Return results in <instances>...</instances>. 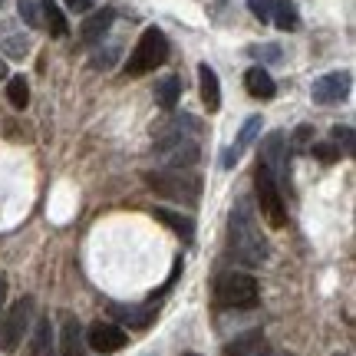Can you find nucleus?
<instances>
[{"label": "nucleus", "mask_w": 356, "mask_h": 356, "mask_svg": "<svg viewBox=\"0 0 356 356\" xmlns=\"http://www.w3.org/2000/svg\"><path fill=\"white\" fill-rule=\"evenodd\" d=\"M333 139H337L346 152L353 155V129H350V126H337V129H333Z\"/></svg>", "instance_id": "obj_29"}, {"label": "nucleus", "mask_w": 356, "mask_h": 356, "mask_svg": "<svg viewBox=\"0 0 356 356\" xmlns=\"http://www.w3.org/2000/svg\"><path fill=\"white\" fill-rule=\"evenodd\" d=\"M284 132H270L264 139V145H261V162L257 165H264L270 175H274V181H287V149H284Z\"/></svg>", "instance_id": "obj_9"}, {"label": "nucleus", "mask_w": 356, "mask_h": 356, "mask_svg": "<svg viewBox=\"0 0 356 356\" xmlns=\"http://www.w3.org/2000/svg\"><path fill=\"white\" fill-rule=\"evenodd\" d=\"M10 73H7V63H3V56H0V79H7Z\"/></svg>", "instance_id": "obj_34"}, {"label": "nucleus", "mask_w": 356, "mask_h": 356, "mask_svg": "<svg viewBox=\"0 0 356 356\" xmlns=\"http://www.w3.org/2000/svg\"><path fill=\"white\" fill-rule=\"evenodd\" d=\"M270 7H274V0H248V10L254 13L261 24H267V20H270Z\"/></svg>", "instance_id": "obj_28"}, {"label": "nucleus", "mask_w": 356, "mask_h": 356, "mask_svg": "<svg viewBox=\"0 0 356 356\" xmlns=\"http://www.w3.org/2000/svg\"><path fill=\"white\" fill-rule=\"evenodd\" d=\"M152 215H155V221H162V225H168L175 234H181V241H191V238H195V221H191L188 215H178L172 208H152Z\"/></svg>", "instance_id": "obj_18"}, {"label": "nucleus", "mask_w": 356, "mask_h": 356, "mask_svg": "<svg viewBox=\"0 0 356 356\" xmlns=\"http://www.w3.org/2000/svg\"><path fill=\"white\" fill-rule=\"evenodd\" d=\"M60 356H86L83 343V327L73 314H63V330H60Z\"/></svg>", "instance_id": "obj_13"}, {"label": "nucleus", "mask_w": 356, "mask_h": 356, "mask_svg": "<svg viewBox=\"0 0 356 356\" xmlns=\"http://www.w3.org/2000/svg\"><path fill=\"white\" fill-rule=\"evenodd\" d=\"M66 7L76 10V13H89L92 10V0H66Z\"/></svg>", "instance_id": "obj_31"}, {"label": "nucleus", "mask_w": 356, "mask_h": 356, "mask_svg": "<svg viewBox=\"0 0 356 356\" xmlns=\"http://www.w3.org/2000/svg\"><path fill=\"white\" fill-rule=\"evenodd\" d=\"M178 96H181V79L178 76H165L155 83V102H159L165 113H172L178 106Z\"/></svg>", "instance_id": "obj_20"}, {"label": "nucleus", "mask_w": 356, "mask_h": 356, "mask_svg": "<svg viewBox=\"0 0 356 356\" xmlns=\"http://www.w3.org/2000/svg\"><path fill=\"white\" fill-rule=\"evenodd\" d=\"M310 139H314V126H297L291 136L293 152H307V149H310Z\"/></svg>", "instance_id": "obj_26"}, {"label": "nucleus", "mask_w": 356, "mask_h": 356, "mask_svg": "<svg viewBox=\"0 0 356 356\" xmlns=\"http://www.w3.org/2000/svg\"><path fill=\"white\" fill-rule=\"evenodd\" d=\"M270 20L277 24V30H297L300 26V17H297V7H293L291 0H274V7H270Z\"/></svg>", "instance_id": "obj_21"}, {"label": "nucleus", "mask_w": 356, "mask_h": 356, "mask_svg": "<svg viewBox=\"0 0 356 356\" xmlns=\"http://www.w3.org/2000/svg\"><path fill=\"white\" fill-rule=\"evenodd\" d=\"M254 191H257V204H261V215L270 228H284L287 225V204L280 195V185L274 181V175L264 165H257L254 175Z\"/></svg>", "instance_id": "obj_5"}, {"label": "nucleus", "mask_w": 356, "mask_h": 356, "mask_svg": "<svg viewBox=\"0 0 356 356\" xmlns=\"http://www.w3.org/2000/svg\"><path fill=\"white\" fill-rule=\"evenodd\" d=\"M244 89H248V96H254V99H274V79L267 73L264 66H251L248 73H244Z\"/></svg>", "instance_id": "obj_15"}, {"label": "nucleus", "mask_w": 356, "mask_h": 356, "mask_svg": "<svg viewBox=\"0 0 356 356\" xmlns=\"http://www.w3.org/2000/svg\"><path fill=\"white\" fill-rule=\"evenodd\" d=\"M30 320H33V297H20L0 317V350L3 353H17V346L24 343V333L30 330Z\"/></svg>", "instance_id": "obj_6"}, {"label": "nucleus", "mask_w": 356, "mask_h": 356, "mask_svg": "<svg viewBox=\"0 0 356 356\" xmlns=\"http://www.w3.org/2000/svg\"><path fill=\"white\" fill-rule=\"evenodd\" d=\"M113 317L119 320V323H126V327H132V330H142V327H149L155 320V307H113Z\"/></svg>", "instance_id": "obj_19"}, {"label": "nucleus", "mask_w": 356, "mask_h": 356, "mask_svg": "<svg viewBox=\"0 0 356 356\" xmlns=\"http://www.w3.org/2000/svg\"><path fill=\"white\" fill-rule=\"evenodd\" d=\"M307 152H314V155H317V159H320V162H327V165L340 159V149H337L333 142H320V145H310Z\"/></svg>", "instance_id": "obj_27"}, {"label": "nucleus", "mask_w": 356, "mask_h": 356, "mask_svg": "<svg viewBox=\"0 0 356 356\" xmlns=\"http://www.w3.org/2000/svg\"><path fill=\"white\" fill-rule=\"evenodd\" d=\"M86 343H89V350L109 356V353H119V350L129 343V333L122 330V327H115V323H102V320H96L86 333Z\"/></svg>", "instance_id": "obj_8"}, {"label": "nucleus", "mask_w": 356, "mask_h": 356, "mask_svg": "<svg viewBox=\"0 0 356 356\" xmlns=\"http://www.w3.org/2000/svg\"><path fill=\"white\" fill-rule=\"evenodd\" d=\"M264 356H293V353H270V350H267V353Z\"/></svg>", "instance_id": "obj_35"}, {"label": "nucleus", "mask_w": 356, "mask_h": 356, "mask_svg": "<svg viewBox=\"0 0 356 356\" xmlns=\"http://www.w3.org/2000/svg\"><path fill=\"white\" fill-rule=\"evenodd\" d=\"M3 53H7V56H13V60H24L26 53H30V43H26V37L7 33V37H3Z\"/></svg>", "instance_id": "obj_25"}, {"label": "nucleus", "mask_w": 356, "mask_h": 356, "mask_svg": "<svg viewBox=\"0 0 356 356\" xmlns=\"http://www.w3.org/2000/svg\"><path fill=\"white\" fill-rule=\"evenodd\" d=\"M115 56H119V50H106V53H99V56H96V60H92V66H96V70H109V66L115 63Z\"/></svg>", "instance_id": "obj_30"}, {"label": "nucleus", "mask_w": 356, "mask_h": 356, "mask_svg": "<svg viewBox=\"0 0 356 356\" xmlns=\"http://www.w3.org/2000/svg\"><path fill=\"white\" fill-rule=\"evenodd\" d=\"M43 26L50 30V37H66L70 33V24H66L63 10L53 0H43Z\"/></svg>", "instance_id": "obj_22"}, {"label": "nucleus", "mask_w": 356, "mask_h": 356, "mask_svg": "<svg viewBox=\"0 0 356 356\" xmlns=\"http://www.w3.org/2000/svg\"><path fill=\"white\" fill-rule=\"evenodd\" d=\"M231 257L244 267H261L267 261V241L257 228V211L251 198H238L231 208V231H228Z\"/></svg>", "instance_id": "obj_1"}, {"label": "nucleus", "mask_w": 356, "mask_h": 356, "mask_svg": "<svg viewBox=\"0 0 356 356\" xmlns=\"http://www.w3.org/2000/svg\"><path fill=\"white\" fill-rule=\"evenodd\" d=\"M165 162H168V168H175V172H181V168H191L198 159H202V152H198V145L191 139H181V142H175L172 149H165Z\"/></svg>", "instance_id": "obj_17"}, {"label": "nucleus", "mask_w": 356, "mask_h": 356, "mask_svg": "<svg viewBox=\"0 0 356 356\" xmlns=\"http://www.w3.org/2000/svg\"><path fill=\"white\" fill-rule=\"evenodd\" d=\"M145 185L155 191V195H162V198H172V202H188L195 204L202 198V178L191 175L188 168H181V172H152V175H145Z\"/></svg>", "instance_id": "obj_3"}, {"label": "nucleus", "mask_w": 356, "mask_h": 356, "mask_svg": "<svg viewBox=\"0 0 356 356\" xmlns=\"http://www.w3.org/2000/svg\"><path fill=\"white\" fill-rule=\"evenodd\" d=\"M3 304H7V277L0 274V317H3Z\"/></svg>", "instance_id": "obj_32"}, {"label": "nucleus", "mask_w": 356, "mask_h": 356, "mask_svg": "<svg viewBox=\"0 0 356 356\" xmlns=\"http://www.w3.org/2000/svg\"><path fill=\"white\" fill-rule=\"evenodd\" d=\"M215 304L225 310H248L257 304V280L244 270H228L215 280Z\"/></svg>", "instance_id": "obj_2"}, {"label": "nucleus", "mask_w": 356, "mask_h": 356, "mask_svg": "<svg viewBox=\"0 0 356 356\" xmlns=\"http://www.w3.org/2000/svg\"><path fill=\"white\" fill-rule=\"evenodd\" d=\"M254 53H261V56H270V60H277V56H280L277 47H261V50H254Z\"/></svg>", "instance_id": "obj_33"}, {"label": "nucleus", "mask_w": 356, "mask_h": 356, "mask_svg": "<svg viewBox=\"0 0 356 356\" xmlns=\"http://www.w3.org/2000/svg\"><path fill=\"white\" fill-rule=\"evenodd\" d=\"M24 356H56L53 350V327L50 317H40L33 333H30V343L24 346Z\"/></svg>", "instance_id": "obj_14"}, {"label": "nucleus", "mask_w": 356, "mask_h": 356, "mask_svg": "<svg viewBox=\"0 0 356 356\" xmlns=\"http://www.w3.org/2000/svg\"><path fill=\"white\" fill-rule=\"evenodd\" d=\"M0 7H3V0H0Z\"/></svg>", "instance_id": "obj_37"}, {"label": "nucleus", "mask_w": 356, "mask_h": 356, "mask_svg": "<svg viewBox=\"0 0 356 356\" xmlns=\"http://www.w3.org/2000/svg\"><path fill=\"white\" fill-rule=\"evenodd\" d=\"M181 356H202V353H181Z\"/></svg>", "instance_id": "obj_36"}, {"label": "nucleus", "mask_w": 356, "mask_h": 356, "mask_svg": "<svg viewBox=\"0 0 356 356\" xmlns=\"http://www.w3.org/2000/svg\"><path fill=\"white\" fill-rule=\"evenodd\" d=\"M350 86H353V76H350L346 70H333L327 76L314 79L310 96H314V102H320V106H333V102H343L346 96H350Z\"/></svg>", "instance_id": "obj_7"}, {"label": "nucleus", "mask_w": 356, "mask_h": 356, "mask_svg": "<svg viewBox=\"0 0 356 356\" xmlns=\"http://www.w3.org/2000/svg\"><path fill=\"white\" fill-rule=\"evenodd\" d=\"M7 99L13 109H26L30 106V86L24 76H7Z\"/></svg>", "instance_id": "obj_23"}, {"label": "nucleus", "mask_w": 356, "mask_h": 356, "mask_svg": "<svg viewBox=\"0 0 356 356\" xmlns=\"http://www.w3.org/2000/svg\"><path fill=\"white\" fill-rule=\"evenodd\" d=\"M261 126H264V119H261V115H251V119L244 122L241 132H238V139H234V145L225 152V168H231V165H238V162H241L244 149H248V145L261 136Z\"/></svg>", "instance_id": "obj_11"}, {"label": "nucleus", "mask_w": 356, "mask_h": 356, "mask_svg": "<svg viewBox=\"0 0 356 356\" xmlns=\"http://www.w3.org/2000/svg\"><path fill=\"white\" fill-rule=\"evenodd\" d=\"M17 10H20V20L26 26H33V30L43 26V0H20Z\"/></svg>", "instance_id": "obj_24"}, {"label": "nucleus", "mask_w": 356, "mask_h": 356, "mask_svg": "<svg viewBox=\"0 0 356 356\" xmlns=\"http://www.w3.org/2000/svg\"><path fill=\"white\" fill-rule=\"evenodd\" d=\"M113 20H115V10H113V7L92 10L86 20H83V26H79V37H83V43H99V40L109 33Z\"/></svg>", "instance_id": "obj_10"}, {"label": "nucleus", "mask_w": 356, "mask_h": 356, "mask_svg": "<svg viewBox=\"0 0 356 356\" xmlns=\"http://www.w3.org/2000/svg\"><path fill=\"white\" fill-rule=\"evenodd\" d=\"M198 83H202V102L208 113H218L221 109V83H218V73L208 63L198 66Z\"/></svg>", "instance_id": "obj_16"}, {"label": "nucleus", "mask_w": 356, "mask_h": 356, "mask_svg": "<svg viewBox=\"0 0 356 356\" xmlns=\"http://www.w3.org/2000/svg\"><path fill=\"white\" fill-rule=\"evenodd\" d=\"M165 60H168V37L159 26H149V30H142L136 50L129 53L126 73L129 76H142V73H149L155 66H162Z\"/></svg>", "instance_id": "obj_4"}, {"label": "nucleus", "mask_w": 356, "mask_h": 356, "mask_svg": "<svg viewBox=\"0 0 356 356\" xmlns=\"http://www.w3.org/2000/svg\"><path fill=\"white\" fill-rule=\"evenodd\" d=\"M337 356H340V353H337Z\"/></svg>", "instance_id": "obj_38"}, {"label": "nucleus", "mask_w": 356, "mask_h": 356, "mask_svg": "<svg viewBox=\"0 0 356 356\" xmlns=\"http://www.w3.org/2000/svg\"><path fill=\"white\" fill-rule=\"evenodd\" d=\"M267 340L261 330H244L231 343H225V356H264Z\"/></svg>", "instance_id": "obj_12"}]
</instances>
